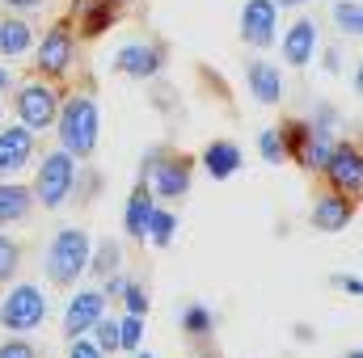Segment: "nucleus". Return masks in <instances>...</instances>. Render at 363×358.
I'll list each match as a JSON object with an SVG mask.
<instances>
[{"mask_svg":"<svg viewBox=\"0 0 363 358\" xmlns=\"http://www.w3.org/2000/svg\"><path fill=\"white\" fill-rule=\"evenodd\" d=\"M60 144L68 156H89L97 148V131H101V118H97V105L89 97H72L60 114Z\"/></svg>","mask_w":363,"mask_h":358,"instance_id":"obj_1","label":"nucleus"},{"mask_svg":"<svg viewBox=\"0 0 363 358\" xmlns=\"http://www.w3.org/2000/svg\"><path fill=\"white\" fill-rule=\"evenodd\" d=\"M89 232H81V228H64L55 241H51V253H47V278L51 282H60V287H68V282H77L85 270H89Z\"/></svg>","mask_w":363,"mask_h":358,"instance_id":"obj_2","label":"nucleus"},{"mask_svg":"<svg viewBox=\"0 0 363 358\" xmlns=\"http://www.w3.org/2000/svg\"><path fill=\"white\" fill-rule=\"evenodd\" d=\"M43 321H47V299H43L38 287L21 282V287H13V291L0 299V325H4L9 333H30V329H38Z\"/></svg>","mask_w":363,"mask_h":358,"instance_id":"obj_3","label":"nucleus"},{"mask_svg":"<svg viewBox=\"0 0 363 358\" xmlns=\"http://www.w3.org/2000/svg\"><path fill=\"white\" fill-rule=\"evenodd\" d=\"M72 185H77V161H72L64 148H60V152H51V156L38 165L34 194H38V202H43L47 211L64 207V202H68V194H72Z\"/></svg>","mask_w":363,"mask_h":358,"instance_id":"obj_4","label":"nucleus"},{"mask_svg":"<svg viewBox=\"0 0 363 358\" xmlns=\"http://www.w3.org/2000/svg\"><path fill=\"white\" fill-rule=\"evenodd\" d=\"M17 114H21V127L30 131H47L60 114V93L51 85H26L17 93Z\"/></svg>","mask_w":363,"mask_h":358,"instance_id":"obj_5","label":"nucleus"},{"mask_svg":"<svg viewBox=\"0 0 363 358\" xmlns=\"http://www.w3.org/2000/svg\"><path fill=\"white\" fill-rule=\"evenodd\" d=\"M279 30V4L274 0H245L241 8V34L250 47H271Z\"/></svg>","mask_w":363,"mask_h":358,"instance_id":"obj_6","label":"nucleus"},{"mask_svg":"<svg viewBox=\"0 0 363 358\" xmlns=\"http://www.w3.org/2000/svg\"><path fill=\"white\" fill-rule=\"evenodd\" d=\"M321 169L330 173V181L342 194H359L363 190V161H359V148H351V144H334Z\"/></svg>","mask_w":363,"mask_h":358,"instance_id":"obj_7","label":"nucleus"},{"mask_svg":"<svg viewBox=\"0 0 363 358\" xmlns=\"http://www.w3.org/2000/svg\"><path fill=\"white\" fill-rule=\"evenodd\" d=\"M106 312V295L101 291H81L72 304H68V312H64V329H68V337H81V333H89L93 321Z\"/></svg>","mask_w":363,"mask_h":358,"instance_id":"obj_8","label":"nucleus"},{"mask_svg":"<svg viewBox=\"0 0 363 358\" xmlns=\"http://www.w3.org/2000/svg\"><path fill=\"white\" fill-rule=\"evenodd\" d=\"M351 219H355V207H351L347 194H325V198L313 207V228H317V232H342Z\"/></svg>","mask_w":363,"mask_h":358,"instance_id":"obj_9","label":"nucleus"},{"mask_svg":"<svg viewBox=\"0 0 363 358\" xmlns=\"http://www.w3.org/2000/svg\"><path fill=\"white\" fill-rule=\"evenodd\" d=\"M34 152V131L30 127H9L0 131V173H13L30 161Z\"/></svg>","mask_w":363,"mask_h":358,"instance_id":"obj_10","label":"nucleus"},{"mask_svg":"<svg viewBox=\"0 0 363 358\" xmlns=\"http://www.w3.org/2000/svg\"><path fill=\"white\" fill-rule=\"evenodd\" d=\"M313 51H317V25L313 21H296L283 38V59L291 68H308L313 64Z\"/></svg>","mask_w":363,"mask_h":358,"instance_id":"obj_11","label":"nucleus"},{"mask_svg":"<svg viewBox=\"0 0 363 358\" xmlns=\"http://www.w3.org/2000/svg\"><path fill=\"white\" fill-rule=\"evenodd\" d=\"M114 68H118L123 76L144 81V76H157V72H161V55H157L152 47H144V42H131V47H123V51L114 55Z\"/></svg>","mask_w":363,"mask_h":358,"instance_id":"obj_12","label":"nucleus"},{"mask_svg":"<svg viewBox=\"0 0 363 358\" xmlns=\"http://www.w3.org/2000/svg\"><path fill=\"white\" fill-rule=\"evenodd\" d=\"M72 64V34L60 25V30H51L47 38H43V47H38V68L43 72H64Z\"/></svg>","mask_w":363,"mask_h":358,"instance_id":"obj_13","label":"nucleus"},{"mask_svg":"<svg viewBox=\"0 0 363 358\" xmlns=\"http://www.w3.org/2000/svg\"><path fill=\"white\" fill-rule=\"evenodd\" d=\"M250 89H254V97H258L262 105H274V101L283 97V76H279V68L267 64V59L250 64Z\"/></svg>","mask_w":363,"mask_h":358,"instance_id":"obj_14","label":"nucleus"},{"mask_svg":"<svg viewBox=\"0 0 363 358\" xmlns=\"http://www.w3.org/2000/svg\"><path fill=\"white\" fill-rule=\"evenodd\" d=\"M203 165H207V173L216 181L233 178V173L241 169V148H237V144H211V148L203 152Z\"/></svg>","mask_w":363,"mask_h":358,"instance_id":"obj_15","label":"nucleus"},{"mask_svg":"<svg viewBox=\"0 0 363 358\" xmlns=\"http://www.w3.org/2000/svg\"><path fill=\"white\" fill-rule=\"evenodd\" d=\"M161 198H182L190 190V169L182 161H169V165H157V185H152Z\"/></svg>","mask_w":363,"mask_h":358,"instance_id":"obj_16","label":"nucleus"},{"mask_svg":"<svg viewBox=\"0 0 363 358\" xmlns=\"http://www.w3.org/2000/svg\"><path fill=\"white\" fill-rule=\"evenodd\" d=\"M148 215H152V190H148V185H140V190L127 198V215H123V228H127V236H144V224H148Z\"/></svg>","mask_w":363,"mask_h":358,"instance_id":"obj_17","label":"nucleus"},{"mask_svg":"<svg viewBox=\"0 0 363 358\" xmlns=\"http://www.w3.org/2000/svg\"><path fill=\"white\" fill-rule=\"evenodd\" d=\"M77 17H81L85 34H101L114 21V4L110 0H77Z\"/></svg>","mask_w":363,"mask_h":358,"instance_id":"obj_18","label":"nucleus"},{"mask_svg":"<svg viewBox=\"0 0 363 358\" xmlns=\"http://www.w3.org/2000/svg\"><path fill=\"white\" fill-rule=\"evenodd\" d=\"M30 202H34V194L26 190V185H0V224H13V219H21L26 211H30Z\"/></svg>","mask_w":363,"mask_h":358,"instance_id":"obj_19","label":"nucleus"},{"mask_svg":"<svg viewBox=\"0 0 363 358\" xmlns=\"http://www.w3.org/2000/svg\"><path fill=\"white\" fill-rule=\"evenodd\" d=\"M30 42H34V34H30V25L26 21H0V55H21V51H30Z\"/></svg>","mask_w":363,"mask_h":358,"instance_id":"obj_20","label":"nucleus"},{"mask_svg":"<svg viewBox=\"0 0 363 358\" xmlns=\"http://www.w3.org/2000/svg\"><path fill=\"white\" fill-rule=\"evenodd\" d=\"M174 228H178V224H174V215H169V211H157V207H152V215H148L144 232H148V236H152V241H157L161 249H165V245L174 241Z\"/></svg>","mask_w":363,"mask_h":358,"instance_id":"obj_21","label":"nucleus"},{"mask_svg":"<svg viewBox=\"0 0 363 358\" xmlns=\"http://www.w3.org/2000/svg\"><path fill=\"white\" fill-rule=\"evenodd\" d=\"M93 333H97V342H93V346H97L101 354H106V350H110V354L118 350V321H106V316H97V321H93Z\"/></svg>","mask_w":363,"mask_h":358,"instance_id":"obj_22","label":"nucleus"},{"mask_svg":"<svg viewBox=\"0 0 363 358\" xmlns=\"http://www.w3.org/2000/svg\"><path fill=\"white\" fill-rule=\"evenodd\" d=\"M140 342H144V321L127 312V321H118V346L123 350H140Z\"/></svg>","mask_w":363,"mask_h":358,"instance_id":"obj_23","label":"nucleus"},{"mask_svg":"<svg viewBox=\"0 0 363 358\" xmlns=\"http://www.w3.org/2000/svg\"><path fill=\"white\" fill-rule=\"evenodd\" d=\"M334 17H338V25L347 30V34H359L363 30V13L355 0H342V4H334Z\"/></svg>","mask_w":363,"mask_h":358,"instance_id":"obj_24","label":"nucleus"},{"mask_svg":"<svg viewBox=\"0 0 363 358\" xmlns=\"http://www.w3.org/2000/svg\"><path fill=\"white\" fill-rule=\"evenodd\" d=\"M258 152H262L271 165H279V161L287 156V144H283V135H279V131H262V135H258Z\"/></svg>","mask_w":363,"mask_h":358,"instance_id":"obj_25","label":"nucleus"},{"mask_svg":"<svg viewBox=\"0 0 363 358\" xmlns=\"http://www.w3.org/2000/svg\"><path fill=\"white\" fill-rule=\"evenodd\" d=\"M17 262H21L17 245H13L9 236H0V282H9V278L17 274Z\"/></svg>","mask_w":363,"mask_h":358,"instance_id":"obj_26","label":"nucleus"},{"mask_svg":"<svg viewBox=\"0 0 363 358\" xmlns=\"http://www.w3.org/2000/svg\"><path fill=\"white\" fill-rule=\"evenodd\" d=\"M114 266H118V245L106 241V245L97 249V258L89 253V270H97V274H114Z\"/></svg>","mask_w":363,"mask_h":358,"instance_id":"obj_27","label":"nucleus"},{"mask_svg":"<svg viewBox=\"0 0 363 358\" xmlns=\"http://www.w3.org/2000/svg\"><path fill=\"white\" fill-rule=\"evenodd\" d=\"M123 299H127V312H131V316H144V312H148V299H144L140 287L127 282V287H123Z\"/></svg>","mask_w":363,"mask_h":358,"instance_id":"obj_28","label":"nucleus"},{"mask_svg":"<svg viewBox=\"0 0 363 358\" xmlns=\"http://www.w3.org/2000/svg\"><path fill=\"white\" fill-rule=\"evenodd\" d=\"M211 329V312L207 308H190L186 312V333H207Z\"/></svg>","mask_w":363,"mask_h":358,"instance_id":"obj_29","label":"nucleus"},{"mask_svg":"<svg viewBox=\"0 0 363 358\" xmlns=\"http://www.w3.org/2000/svg\"><path fill=\"white\" fill-rule=\"evenodd\" d=\"M0 358H38V354H34L30 342H4L0 346Z\"/></svg>","mask_w":363,"mask_h":358,"instance_id":"obj_30","label":"nucleus"},{"mask_svg":"<svg viewBox=\"0 0 363 358\" xmlns=\"http://www.w3.org/2000/svg\"><path fill=\"white\" fill-rule=\"evenodd\" d=\"M68 358H106V354H101L93 342H85V337H72V354Z\"/></svg>","mask_w":363,"mask_h":358,"instance_id":"obj_31","label":"nucleus"},{"mask_svg":"<svg viewBox=\"0 0 363 358\" xmlns=\"http://www.w3.org/2000/svg\"><path fill=\"white\" fill-rule=\"evenodd\" d=\"M123 287H127V282H123V278H110V274H106V291H110V295H118V291H123Z\"/></svg>","mask_w":363,"mask_h":358,"instance_id":"obj_32","label":"nucleus"},{"mask_svg":"<svg viewBox=\"0 0 363 358\" xmlns=\"http://www.w3.org/2000/svg\"><path fill=\"white\" fill-rule=\"evenodd\" d=\"M338 282H342V287H347L351 295H359V291H363V282H359V278H338Z\"/></svg>","mask_w":363,"mask_h":358,"instance_id":"obj_33","label":"nucleus"},{"mask_svg":"<svg viewBox=\"0 0 363 358\" xmlns=\"http://www.w3.org/2000/svg\"><path fill=\"white\" fill-rule=\"evenodd\" d=\"M4 4H17V8H30V4H38V0H4Z\"/></svg>","mask_w":363,"mask_h":358,"instance_id":"obj_34","label":"nucleus"},{"mask_svg":"<svg viewBox=\"0 0 363 358\" xmlns=\"http://www.w3.org/2000/svg\"><path fill=\"white\" fill-rule=\"evenodd\" d=\"M9 85H13V81H9V72H4V68H0V93L9 89Z\"/></svg>","mask_w":363,"mask_h":358,"instance_id":"obj_35","label":"nucleus"},{"mask_svg":"<svg viewBox=\"0 0 363 358\" xmlns=\"http://www.w3.org/2000/svg\"><path fill=\"white\" fill-rule=\"evenodd\" d=\"M274 4H308V0H274Z\"/></svg>","mask_w":363,"mask_h":358,"instance_id":"obj_36","label":"nucleus"},{"mask_svg":"<svg viewBox=\"0 0 363 358\" xmlns=\"http://www.w3.org/2000/svg\"><path fill=\"white\" fill-rule=\"evenodd\" d=\"M351 358H363V354H359V350H351Z\"/></svg>","mask_w":363,"mask_h":358,"instance_id":"obj_37","label":"nucleus"},{"mask_svg":"<svg viewBox=\"0 0 363 358\" xmlns=\"http://www.w3.org/2000/svg\"><path fill=\"white\" fill-rule=\"evenodd\" d=\"M140 358H152V354H140Z\"/></svg>","mask_w":363,"mask_h":358,"instance_id":"obj_38","label":"nucleus"}]
</instances>
